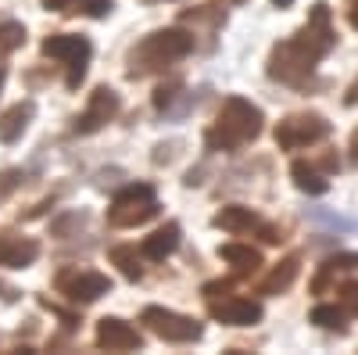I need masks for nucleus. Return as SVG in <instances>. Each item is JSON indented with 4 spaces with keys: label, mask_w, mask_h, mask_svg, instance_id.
<instances>
[{
    "label": "nucleus",
    "mask_w": 358,
    "mask_h": 355,
    "mask_svg": "<svg viewBox=\"0 0 358 355\" xmlns=\"http://www.w3.org/2000/svg\"><path fill=\"white\" fill-rule=\"evenodd\" d=\"M47 57H57V62H65L69 65V90H76V86L83 83V76H86V62H90V40L86 36H69V33H54V36H47L43 40V47H40Z\"/></svg>",
    "instance_id": "4"
},
{
    "label": "nucleus",
    "mask_w": 358,
    "mask_h": 355,
    "mask_svg": "<svg viewBox=\"0 0 358 355\" xmlns=\"http://www.w3.org/2000/svg\"><path fill=\"white\" fill-rule=\"evenodd\" d=\"M212 316L226 327H255L262 319V305L251 298H226V302H212Z\"/></svg>",
    "instance_id": "10"
},
{
    "label": "nucleus",
    "mask_w": 358,
    "mask_h": 355,
    "mask_svg": "<svg viewBox=\"0 0 358 355\" xmlns=\"http://www.w3.org/2000/svg\"><path fill=\"white\" fill-rule=\"evenodd\" d=\"M233 284L229 280H212V284H204V294H208V298H219V294H226Z\"/></svg>",
    "instance_id": "26"
},
{
    "label": "nucleus",
    "mask_w": 358,
    "mask_h": 355,
    "mask_svg": "<svg viewBox=\"0 0 358 355\" xmlns=\"http://www.w3.org/2000/svg\"><path fill=\"white\" fill-rule=\"evenodd\" d=\"M273 4H276V8H290V4H294V0H273Z\"/></svg>",
    "instance_id": "32"
},
{
    "label": "nucleus",
    "mask_w": 358,
    "mask_h": 355,
    "mask_svg": "<svg viewBox=\"0 0 358 355\" xmlns=\"http://www.w3.org/2000/svg\"><path fill=\"white\" fill-rule=\"evenodd\" d=\"M176 94H179V83H172V86H158V94H155V104L165 111L172 101H176Z\"/></svg>",
    "instance_id": "25"
},
{
    "label": "nucleus",
    "mask_w": 358,
    "mask_h": 355,
    "mask_svg": "<svg viewBox=\"0 0 358 355\" xmlns=\"http://www.w3.org/2000/svg\"><path fill=\"white\" fill-rule=\"evenodd\" d=\"M111 262L122 270V277L126 280H140L143 277V265H140V255H136V248H129V244H118V248H111Z\"/></svg>",
    "instance_id": "17"
},
{
    "label": "nucleus",
    "mask_w": 358,
    "mask_h": 355,
    "mask_svg": "<svg viewBox=\"0 0 358 355\" xmlns=\"http://www.w3.org/2000/svg\"><path fill=\"white\" fill-rule=\"evenodd\" d=\"M0 86H4V72H0Z\"/></svg>",
    "instance_id": "33"
},
{
    "label": "nucleus",
    "mask_w": 358,
    "mask_h": 355,
    "mask_svg": "<svg viewBox=\"0 0 358 355\" xmlns=\"http://www.w3.org/2000/svg\"><path fill=\"white\" fill-rule=\"evenodd\" d=\"M341 294H344V302H348V309H351V312L358 316V284H348V287H344Z\"/></svg>",
    "instance_id": "27"
},
{
    "label": "nucleus",
    "mask_w": 358,
    "mask_h": 355,
    "mask_svg": "<svg viewBox=\"0 0 358 355\" xmlns=\"http://www.w3.org/2000/svg\"><path fill=\"white\" fill-rule=\"evenodd\" d=\"M115 115H118V94L108 90V86H97V90L90 94L86 111L76 118V133H97L104 123H111Z\"/></svg>",
    "instance_id": "7"
},
{
    "label": "nucleus",
    "mask_w": 358,
    "mask_h": 355,
    "mask_svg": "<svg viewBox=\"0 0 358 355\" xmlns=\"http://www.w3.org/2000/svg\"><path fill=\"white\" fill-rule=\"evenodd\" d=\"M72 4H76V0H43L47 11H72Z\"/></svg>",
    "instance_id": "28"
},
{
    "label": "nucleus",
    "mask_w": 358,
    "mask_h": 355,
    "mask_svg": "<svg viewBox=\"0 0 358 355\" xmlns=\"http://www.w3.org/2000/svg\"><path fill=\"white\" fill-rule=\"evenodd\" d=\"M140 319L147 323V330H151V334H158L162 341H172V344H190V341H197V337L204 334V327H201L197 319L179 316V312L162 309V305L143 309V316H140Z\"/></svg>",
    "instance_id": "5"
},
{
    "label": "nucleus",
    "mask_w": 358,
    "mask_h": 355,
    "mask_svg": "<svg viewBox=\"0 0 358 355\" xmlns=\"http://www.w3.org/2000/svg\"><path fill=\"white\" fill-rule=\"evenodd\" d=\"M322 270H326V273H337V270L348 273V270H358V255H355V251L334 255V258H326V262H322Z\"/></svg>",
    "instance_id": "22"
},
{
    "label": "nucleus",
    "mask_w": 358,
    "mask_h": 355,
    "mask_svg": "<svg viewBox=\"0 0 358 355\" xmlns=\"http://www.w3.org/2000/svg\"><path fill=\"white\" fill-rule=\"evenodd\" d=\"M86 223V216L83 212H69V216H62L50 230H54V237H69V230H76V226H83Z\"/></svg>",
    "instance_id": "23"
},
{
    "label": "nucleus",
    "mask_w": 358,
    "mask_h": 355,
    "mask_svg": "<svg viewBox=\"0 0 358 355\" xmlns=\"http://www.w3.org/2000/svg\"><path fill=\"white\" fill-rule=\"evenodd\" d=\"M194 50V36L179 33V29H165V33H151L129 57V76H143V72H155V69H165L179 57H187Z\"/></svg>",
    "instance_id": "2"
},
{
    "label": "nucleus",
    "mask_w": 358,
    "mask_h": 355,
    "mask_svg": "<svg viewBox=\"0 0 358 355\" xmlns=\"http://www.w3.org/2000/svg\"><path fill=\"white\" fill-rule=\"evenodd\" d=\"M322 137H330V123L322 115H290L276 126V144L283 151H297V147L319 144Z\"/></svg>",
    "instance_id": "6"
},
{
    "label": "nucleus",
    "mask_w": 358,
    "mask_h": 355,
    "mask_svg": "<svg viewBox=\"0 0 358 355\" xmlns=\"http://www.w3.org/2000/svg\"><path fill=\"white\" fill-rule=\"evenodd\" d=\"M76 11H86V15H94V18H104L111 11V0H76Z\"/></svg>",
    "instance_id": "24"
},
{
    "label": "nucleus",
    "mask_w": 358,
    "mask_h": 355,
    "mask_svg": "<svg viewBox=\"0 0 358 355\" xmlns=\"http://www.w3.org/2000/svg\"><path fill=\"white\" fill-rule=\"evenodd\" d=\"M176 248H179V226H176V223H165L162 230H155L151 237H147L140 251H143V258L162 262V258H169Z\"/></svg>",
    "instance_id": "12"
},
{
    "label": "nucleus",
    "mask_w": 358,
    "mask_h": 355,
    "mask_svg": "<svg viewBox=\"0 0 358 355\" xmlns=\"http://www.w3.org/2000/svg\"><path fill=\"white\" fill-rule=\"evenodd\" d=\"M290 176H294L297 190H305V194H326V187H330L308 162H294V165H290Z\"/></svg>",
    "instance_id": "16"
},
{
    "label": "nucleus",
    "mask_w": 358,
    "mask_h": 355,
    "mask_svg": "<svg viewBox=\"0 0 358 355\" xmlns=\"http://www.w3.org/2000/svg\"><path fill=\"white\" fill-rule=\"evenodd\" d=\"M22 43H25V29L18 22H4V25H0V57H8Z\"/></svg>",
    "instance_id": "20"
},
{
    "label": "nucleus",
    "mask_w": 358,
    "mask_h": 355,
    "mask_svg": "<svg viewBox=\"0 0 358 355\" xmlns=\"http://www.w3.org/2000/svg\"><path fill=\"white\" fill-rule=\"evenodd\" d=\"M155 216H158L155 187H151V183H133V187H126L122 194H115L111 212H108V223L118 226V230H129V226H140V223L155 219Z\"/></svg>",
    "instance_id": "3"
},
{
    "label": "nucleus",
    "mask_w": 358,
    "mask_h": 355,
    "mask_svg": "<svg viewBox=\"0 0 358 355\" xmlns=\"http://www.w3.org/2000/svg\"><path fill=\"white\" fill-rule=\"evenodd\" d=\"M22 180H25L22 169H4V172H0V204H4V201L22 187Z\"/></svg>",
    "instance_id": "21"
},
{
    "label": "nucleus",
    "mask_w": 358,
    "mask_h": 355,
    "mask_svg": "<svg viewBox=\"0 0 358 355\" xmlns=\"http://www.w3.org/2000/svg\"><path fill=\"white\" fill-rule=\"evenodd\" d=\"M40 255V244L33 237H11V233H0V265H11V270H25L33 265Z\"/></svg>",
    "instance_id": "11"
},
{
    "label": "nucleus",
    "mask_w": 358,
    "mask_h": 355,
    "mask_svg": "<svg viewBox=\"0 0 358 355\" xmlns=\"http://www.w3.org/2000/svg\"><path fill=\"white\" fill-rule=\"evenodd\" d=\"M344 101H348V104H358V79L348 86V97H344Z\"/></svg>",
    "instance_id": "29"
},
{
    "label": "nucleus",
    "mask_w": 358,
    "mask_h": 355,
    "mask_svg": "<svg viewBox=\"0 0 358 355\" xmlns=\"http://www.w3.org/2000/svg\"><path fill=\"white\" fill-rule=\"evenodd\" d=\"M294 277H297V258L280 262L276 270H273V277L262 284V294H280V291H287V287L294 284Z\"/></svg>",
    "instance_id": "18"
},
{
    "label": "nucleus",
    "mask_w": 358,
    "mask_h": 355,
    "mask_svg": "<svg viewBox=\"0 0 358 355\" xmlns=\"http://www.w3.org/2000/svg\"><path fill=\"white\" fill-rule=\"evenodd\" d=\"M215 226H219V230H229V233H244V230L262 226V219H258L251 209H244V204H229V209H222V212L215 216Z\"/></svg>",
    "instance_id": "14"
},
{
    "label": "nucleus",
    "mask_w": 358,
    "mask_h": 355,
    "mask_svg": "<svg viewBox=\"0 0 358 355\" xmlns=\"http://www.w3.org/2000/svg\"><path fill=\"white\" fill-rule=\"evenodd\" d=\"M351 151H355V162H358V133H355V140H351Z\"/></svg>",
    "instance_id": "31"
},
{
    "label": "nucleus",
    "mask_w": 358,
    "mask_h": 355,
    "mask_svg": "<svg viewBox=\"0 0 358 355\" xmlns=\"http://www.w3.org/2000/svg\"><path fill=\"white\" fill-rule=\"evenodd\" d=\"M219 255L233 265L236 273H255L258 265H262V255H258L255 248H248V244H222Z\"/></svg>",
    "instance_id": "15"
},
{
    "label": "nucleus",
    "mask_w": 358,
    "mask_h": 355,
    "mask_svg": "<svg viewBox=\"0 0 358 355\" xmlns=\"http://www.w3.org/2000/svg\"><path fill=\"white\" fill-rule=\"evenodd\" d=\"M351 25L358 29V0H351Z\"/></svg>",
    "instance_id": "30"
},
{
    "label": "nucleus",
    "mask_w": 358,
    "mask_h": 355,
    "mask_svg": "<svg viewBox=\"0 0 358 355\" xmlns=\"http://www.w3.org/2000/svg\"><path fill=\"white\" fill-rule=\"evenodd\" d=\"M57 284H62V291L69 294L72 302H97L101 294L111 291V280H108L104 273H90V270H83V273H65Z\"/></svg>",
    "instance_id": "9"
},
{
    "label": "nucleus",
    "mask_w": 358,
    "mask_h": 355,
    "mask_svg": "<svg viewBox=\"0 0 358 355\" xmlns=\"http://www.w3.org/2000/svg\"><path fill=\"white\" fill-rule=\"evenodd\" d=\"M312 323L322 327V330H344L348 327V323H344V309H337V305H315L312 309Z\"/></svg>",
    "instance_id": "19"
},
{
    "label": "nucleus",
    "mask_w": 358,
    "mask_h": 355,
    "mask_svg": "<svg viewBox=\"0 0 358 355\" xmlns=\"http://www.w3.org/2000/svg\"><path fill=\"white\" fill-rule=\"evenodd\" d=\"M97 344H101V348H108V351H133V348H140V344H143V337H140V330H136V327H129L126 319H118V316H104V319L97 323Z\"/></svg>",
    "instance_id": "8"
},
{
    "label": "nucleus",
    "mask_w": 358,
    "mask_h": 355,
    "mask_svg": "<svg viewBox=\"0 0 358 355\" xmlns=\"http://www.w3.org/2000/svg\"><path fill=\"white\" fill-rule=\"evenodd\" d=\"M258 133H262V111L244 97H226L215 126L208 130L204 140H208V147H215V151H236V147L251 144Z\"/></svg>",
    "instance_id": "1"
},
{
    "label": "nucleus",
    "mask_w": 358,
    "mask_h": 355,
    "mask_svg": "<svg viewBox=\"0 0 358 355\" xmlns=\"http://www.w3.org/2000/svg\"><path fill=\"white\" fill-rule=\"evenodd\" d=\"M33 111H36L33 101H22V104L8 108L4 115H0V140H4V144H15V140L25 133V126H29V118H33Z\"/></svg>",
    "instance_id": "13"
}]
</instances>
